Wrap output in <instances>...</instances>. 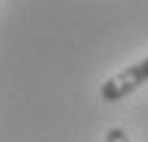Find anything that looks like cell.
I'll use <instances>...</instances> for the list:
<instances>
[{"instance_id":"6da1fadb","label":"cell","mask_w":148,"mask_h":142,"mask_svg":"<svg viewBox=\"0 0 148 142\" xmlns=\"http://www.w3.org/2000/svg\"><path fill=\"white\" fill-rule=\"evenodd\" d=\"M145 82H148V55L140 63L126 66V69H121L118 74H112V77L101 85L99 93H101L104 101H121V99H126L129 93H134V90H137L140 85H145Z\"/></svg>"},{"instance_id":"7a4b0ae2","label":"cell","mask_w":148,"mask_h":142,"mask_svg":"<svg viewBox=\"0 0 148 142\" xmlns=\"http://www.w3.org/2000/svg\"><path fill=\"white\" fill-rule=\"evenodd\" d=\"M104 142H129V134L123 131L121 126H115V128H110V131H107Z\"/></svg>"}]
</instances>
